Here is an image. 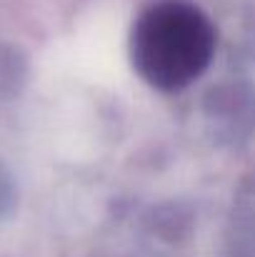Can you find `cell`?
Instances as JSON below:
<instances>
[{"label": "cell", "mask_w": 255, "mask_h": 257, "mask_svg": "<svg viewBox=\"0 0 255 257\" xmlns=\"http://www.w3.org/2000/svg\"><path fill=\"white\" fill-rule=\"evenodd\" d=\"M215 28L210 18L183 0H160L140 13L130 35L138 75L158 90L190 85L210 65Z\"/></svg>", "instance_id": "6da1fadb"}]
</instances>
